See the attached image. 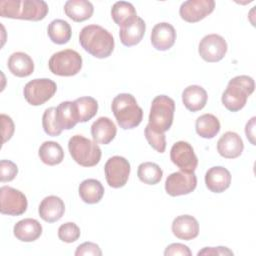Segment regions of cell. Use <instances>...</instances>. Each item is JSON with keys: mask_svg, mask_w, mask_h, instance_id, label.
Returning a JSON list of instances; mask_svg holds the SVG:
<instances>
[{"mask_svg": "<svg viewBox=\"0 0 256 256\" xmlns=\"http://www.w3.org/2000/svg\"><path fill=\"white\" fill-rule=\"evenodd\" d=\"M145 137L150 146L159 153H164L166 149V136L164 133L153 131L148 125L145 128Z\"/></svg>", "mask_w": 256, "mask_h": 256, "instance_id": "cell-36", "label": "cell"}, {"mask_svg": "<svg viewBox=\"0 0 256 256\" xmlns=\"http://www.w3.org/2000/svg\"><path fill=\"white\" fill-rule=\"evenodd\" d=\"M49 12L48 4L43 0H2L0 16L3 18L41 21Z\"/></svg>", "mask_w": 256, "mask_h": 256, "instance_id": "cell-2", "label": "cell"}, {"mask_svg": "<svg viewBox=\"0 0 256 256\" xmlns=\"http://www.w3.org/2000/svg\"><path fill=\"white\" fill-rule=\"evenodd\" d=\"M233 251H231L227 247H206L198 252V256L200 255H233Z\"/></svg>", "mask_w": 256, "mask_h": 256, "instance_id": "cell-41", "label": "cell"}, {"mask_svg": "<svg viewBox=\"0 0 256 256\" xmlns=\"http://www.w3.org/2000/svg\"><path fill=\"white\" fill-rule=\"evenodd\" d=\"M8 69L14 76L25 78L34 72V62L28 54L16 52L9 57Z\"/></svg>", "mask_w": 256, "mask_h": 256, "instance_id": "cell-24", "label": "cell"}, {"mask_svg": "<svg viewBox=\"0 0 256 256\" xmlns=\"http://www.w3.org/2000/svg\"><path fill=\"white\" fill-rule=\"evenodd\" d=\"M255 120L256 118L253 117L247 124H246V128H245V133H246V136L247 138L249 139V141L251 142L252 145H255V141H254V138H255Z\"/></svg>", "mask_w": 256, "mask_h": 256, "instance_id": "cell-42", "label": "cell"}, {"mask_svg": "<svg viewBox=\"0 0 256 256\" xmlns=\"http://www.w3.org/2000/svg\"><path fill=\"white\" fill-rule=\"evenodd\" d=\"M111 16L114 22L120 26V28L133 23L138 18L134 6L125 1H119L113 5L111 9Z\"/></svg>", "mask_w": 256, "mask_h": 256, "instance_id": "cell-27", "label": "cell"}, {"mask_svg": "<svg viewBox=\"0 0 256 256\" xmlns=\"http://www.w3.org/2000/svg\"><path fill=\"white\" fill-rule=\"evenodd\" d=\"M105 177L108 185L118 189L124 187L129 179L131 166L127 159L121 156L111 157L105 164Z\"/></svg>", "mask_w": 256, "mask_h": 256, "instance_id": "cell-10", "label": "cell"}, {"mask_svg": "<svg viewBox=\"0 0 256 256\" xmlns=\"http://www.w3.org/2000/svg\"><path fill=\"white\" fill-rule=\"evenodd\" d=\"M244 150L242 138L235 132H226L217 143L218 153L226 159L238 158Z\"/></svg>", "mask_w": 256, "mask_h": 256, "instance_id": "cell-16", "label": "cell"}, {"mask_svg": "<svg viewBox=\"0 0 256 256\" xmlns=\"http://www.w3.org/2000/svg\"><path fill=\"white\" fill-rule=\"evenodd\" d=\"M65 213V204L57 196H48L42 200L39 206L40 217L48 223L59 221Z\"/></svg>", "mask_w": 256, "mask_h": 256, "instance_id": "cell-19", "label": "cell"}, {"mask_svg": "<svg viewBox=\"0 0 256 256\" xmlns=\"http://www.w3.org/2000/svg\"><path fill=\"white\" fill-rule=\"evenodd\" d=\"M41 161L48 166H55L64 160V151L61 145L54 141L44 142L39 149Z\"/></svg>", "mask_w": 256, "mask_h": 256, "instance_id": "cell-30", "label": "cell"}, {"mask_svg": "<svg viewBox=\"0 0 256 256\" xmlns=\"http://www.w3.org/2000/svg\"><path fill=\"white\" fill-rule=\"evenodd\" d=\"M165 256H175V255H181V256H191L192 252L188 248V246L181 244V243H173L169 245L165 252Z\"/></svg>", "mask_w": 256, "mask_h": 256, "instance_id": "cell-40", "label": "cell"}, {"mask_svg": "<svg viewBox=\"0 0 256 256\" xmlns=\"http://www.w3.org/2000/svg\"><path fill=\"white\" fill-rule=\"evenodd\" d=\"M50 71L57 76L71 77L77 75L83 65L81 55L72 49H66L55 53L49 60Z\"/></svg>", "mask_w": 256, "mask_h": 256, "instance_id": "cell-7", "label": "cell"}, {"mask_svg": "<svg viewBox=\"0 0 256 256\" xmlns=\"http://www.w3.org/2000/svg\"><path fill=\"white\" fill-rule=\"evenodd\" d=\"M214 9V0H188L181 5L179 13L184 21L197 23L210 15Z\"/></svg>", "mask_w": 256, "mask_h": 256, "instance_id": "cell-14", "label": "cell"}, {"mask_svg": "<svg viewBox=\"0 0 256 256\" xmlns=\"http://www.w3.org/2000/svg\"><path fill=\"white\" fill-rule=\"evenodd\" d=\"M195 128L200 137L212 139L220 132L221 125L218 118L213 114H204L197 118Z\"/></svg>", "mask_w": 256, "mask_h": 256, "instance_id": "cell-29", "label": "cell"}, {"mask_svg": "<svg viewBox=\"0 0 256 256\" xmlns=\"http://www.w3.org/2000/svg\"><path fill=\"white\" fill-rule=\"evenodd\" d=\"M146 31V24L144 20L138 17L133 23L120 28L119 36L121 43L126 47H132L139 44Z\"/></svg>", "mask_w": 256, "mask_h": 256, "instance_id": "cell-23", "label": "cell"}, {"mask_svg": "<svg viewBox=\"0 0 256 256\" xmlns=\"http://www.w3.org/2000/svg\"><path fill=\"white\" fill-rule=\"evenodd\" d=\"M68 149L73 160L80 166L94 167L101 160L102 152L97 143L81 135L70 138Z\"/></svg>", "mask_w": 256, "mask_h": 256, "instance_id": "cell-6", "label": "cell"}, {"mask_svg": "<svg viewBox=\"0 0 256 256\" xmlns=\"http://www.w3.org/2000/svg\"><path fill=\"white\" fill-rule=\"evenodd\" d=\"M82 48L95 58H108L114 51L115 40L112 34L99 25L84 27L79 35Z\"/></svg>", "mask_w": 256, "mask_h": 256, "instance_id": "cell-1", "label": "cell"}, {"mask_svg": "<svg viewBox=\"0 0 256 256\" xmlns=\"http://www.w3.org/2000/svg\"><path fill=\"white\" fill-rule=\"evenodd\" d=\"M56 83L47 78L34 79L24 87V97L32 106H40L49 101L56 93Z\"/></svg>", "mask_w": 256, "mask_h": 256, "instance_id": "cell-8", "label": "cell"}, {"mask_svg": "<svg viewBox=\"0 0 256 256\" xmlns=\"http://www.w3.org/2000/svg\"><path fill=\"white\" fill-rule=\"evenodd\" d=\"M91 134L94 142L97 144L107 145L114 140L117 134V128L110 118L100 117L93 123L91 127Z\"/></svg>", "mask_w": 256, "mask_h": 256, "instance_id": "cell-20", "label": "cell"}, {"mask_svg": "<svg viewBox=\"0 0 256 256\" xmlns=\"http://www.w3.org/2000/svg\"><path fill=\"white\" fill-rule=\"evenodd\" d=\"M42 125L45 133L49 136L57 137L62 133L63 130L58 124L55 107H50L45 110L42 118Z\"/></svg>", "mask_w": 256, "mask_h": 256, "instance_id": "cell-34", "label": "cell"}, {"mask_svg": "<svg viewBox=\"0 0 256 256\" xmlns=\"http://www.w3.org/2000/svg\"><path fill=\"white\" fill-rule=\"evenodd\" d=\"M80 123L91 120L98 111V102L93 97H80L74 101Z\"/></svg>", "mask_w": 256, "mask_h": 256, "instance_id": "cell-32", "label": "cell"}, {"mask_svg": "<svg viewBox=\"0 0 256 256\" xmlns=\"http://www.w3.org/2000/svg\"><path fill=\"white\" fill-rule=\"evenodd\" d=\"M76 256H101L102 251L99 247V245L92 243V242H85L81 245H79L75 251Z\"/></svg>", "mask_w": 256, "mask_h": 256, "instance_id": "cell-39", "label": "cell"}, {"mask_svg": "<svg viewBox=\"0 0 256 256\" xmlns=\"http://www.w3.org/2000/svg\"><path fill=\"white\" fill-rule=\"evenodd\" d=\"M56 117L62 130H70L79 123L74 102L65 101L56 108Z\"/></svg>", "mask_w": 256, "mask_h": 256, "instance_id": "cell-28", "label": "cell"}, {"mask_svg": "<svg viewBox=\"0 0 256 256\" xmlns=\"http://www.w3.org/2000/svg\"><path fill=\"white\" fill-rule=\"evenodd\" d=\"M232 176L229 170L224 167L216 166L210 168L205 175L206 187L213 193H222L231 185Z\"/></svg>", "mask_w": 256, "mask_h": 256, "instance_id": "cell-18", "label": "cell"}, {"mask_svg": "<svg viewBox=\"0 0 256 256\" xmlns=\"http://www.w3.org/2000/svg\"><path fill=\"white\" fill-rule=\"evenodd\" d=\"M196 187L197 177L194 172H174L168 176L165 182V190L172 197L190 194Z\"/></svg>", "mask_w": 256, "mask_h": 256, "instance_id": "cell-11", "label": "cell"}, {"mask_svg": "<svg viewBox=\"0 0 256 256\" xmlns=\"http://www.w3.org/2000/svg\"><path fill=\"white\" fill-rule=\"evenodd\" d=\"M175 102L166 95H160L154 98L151 104L148 126L155 132L165 133L168 131L174 119Z\"/></svg>", "mask_w": 256, "mask_h": 256, "instance_id": "cell-5", "label": "cell"}, {"mask_svg": "<svg viewBox=\"0 0 256 256\" xmlns=\"http://www.w3.org/2000/svg\"><path fill=\"white\" fill-rule=\"evenodd\" d=\"M112 111L119 126L124 130L136 128L143 120L142 108L135 97L128 93L119 94L113 99Z\"/></svg>", "mask_w": 256, "mask_h": 256, "instance_id": "cell-3", "label": "cell"}, {"mask_svg": "<svg viewBox=\"0 0 256 256\" xmlns=\"http://www.w3.org/2000/svg\"><path fill=\"white\" fill-rule=\"evenodd\" d=\"M254 89L255 84L252 77L246 75L234 77L229 81L222 95V103L227 110L238 112L245 107L248 97L252 95Z\"/></svg>", "mask_w": 256, "mask_h": 256, "instance_id": "cell-4", "label": "cell"}, {"mask_svg": "<svg viewBox=\"0 0 256 256\" xmlns=\"http://www.w3.org/2000/svg\"><path fill=\"white\" fill-rule=\"evenodd\" d=\"M0 120L2 125V144H5L12 138L15 131V126L13 120L8 115L1 114Z\"/></svg>", "mask_w": 256, "mask_h": 256, "instance_id": "cell-38", "label": "cell"}, {"mask_svg": "<svg viewBox=\"0 0 256 256\" xmlns=\"http://www.w3.org/2000/svg\"><path fill=\"white\" fill-rule=\"evenodd\" d=\"M48 36L50 40L57 45L68 43L72 36L70 24L62 19L53 20L48 26Z\"/></svg>", "mask_w": 256, "mask_h": 256, "instance_id": "cell-31", "label": "cell"}, {"mask_svg": "<svg viewBox=\"0 0 256 256\" xmlns=\"http://www.w3.org/2000/svg\"><path fill=\"white\" fill-rule=\"evenodd\" d=\"M81 235L80 228L74 222H67L58 229V237L65 243L76 242Z\"/></svg>", "mask_w": 256, "mask_h": 256, "instance_id": "cell-35", "label": "cell"}, {"mask_svg": "<svg viewBox=\"0 0 256 256\" xmlns=\"http://www.w3.org/2000/svg\"><path fill=\"white\" fill-rule=\"evenodd\" d=\"M228 50L226 40L218 34H210L205 36L199 44V54L201 58L208 63L221 61Z\"/></svg>", "mask_w": 256, "mask_h": 256, "instance_id": "cell-12", "label": "cell"}, {"mask_svg": "<svg viewBox=\"0 0 256 256\" xmlns=\"http://www.w3.org/2000/svg\"><path fill=\"white\" fill-rule=\"evenodd\" d=\"M18 174L17 165L10 160H1L0 162V181L11 182Z\"/></svg>", "mask_w": 256, "mask_h": 256, "instance_id": "cell-37", "label": "cell"}, {"mask_svg": "<svg viewBox=\"0 0 256 256\" xmlns=\"http://www.w3.org/2000/svg\"><path fill=\"white\" fill-rule=\"evenodd\" d=\"M175 28L167 23H159L154 26L151 33V43L158 51H167L173 47L176 41Z\"/></svg>", "mask_w": 256, "mask_h": 256, "instance_id": "cell-15", "label": "cell"}, {"mask_svg": "<svg viewBox=\"0 0 256 256\" xmlns=\"http://www.w3.org/2000/svg\"><path fill=\"white\" fill-rule=\"evenodd\" d=\"M105 189L100 181L96 179L84 180L79 186V195L87 204H97L104 196Z\"/></svg>", "mask_w": 256, "mask_h": 256, "instance_id": "cell-26", "label": "cell"}, {"mask_svg": "<svg viewBox=\"0 0 256 256\" xmlns=\"http://www.w3.org/2000/svg\"><path fill=\"white\" fill-rule=\"evenodd\" d=\"M199 223L191 215H181L174 219L172 223L173 234L181 240L190 241L199 235Z\"/></svg>", "mask_w": 256, "mask_h": 256, "instance_id": "cell-17", "label": "cell"}, {"mask_svg": "<svg viewBox=\"0 0 256 256\" xmlns=\"http://www.w3.org/2000/svg\"><path fill=\"white\" fill-rule=\"evenodd\" d=\"M170 158L181 171L194 172L198 166V158L193 147L185 141L176 142L172 146Z\"/></svg>", "mask_w": 256, "mask_h": 256, "instance_id": "cell-13", "label": "cell"}, {"mask_svg": "<svg viewBox=\"0 0 256 256\" xmlns=\"http://www.w3.org/2000/svg\"><path fill=\"white\" fill-rule=\"evenodd\" d=\"M182 101L184 106L191 112L202 110L208 101L206 90L198 85H191L185 88L182 93Z\"/></svg>", "mask_w": 256, "mask_h": 256, "instance_id": "cell-22", "label": "cell"}, {"mask_svg": "<svg viewBox=\"0 0 256 256\" xmlns=\"http://www.w3.org/2000/svg\"><path fill=\"white\" fill-rule=\"evenodd\" d=\"M0 212L9 216H20L28 208L26 196L19 190L10 186L0 188Z\"/></svg>", "mask_w": 256, "mask_h": 256, "instance_id": "cell-9", "label": "cell"}, {"mask_svg": "<svg viewBox=\"0 0 256 256\" xmlns=\"http://www.w3.org/2000/svg\"><path fill=\"white\" fill-rule=\"evenodd\" d=\"M14 236L22 242H34L42 235V225L32 218H26L14 226Z\"/></svg>", "mask_w": 256, "mask_h": 256, "instance_id": "cell-21", "label": "cell"}, {"mask_svg": "<svg viewBox=\"0 0 256 256\" xmlns=\"http://www.w3.org/2000/svg\"><path fill=\"white\" fill-rule=\"evenodd\" d=\"M137 175L141 182L148 185H156L163 177V170L156 163L144 162L139 165Z\"/></svg>", "mask_w": 256, "mask_h": 256, "instance_id": "cell-33", "label": "cell"}, {"mask_svg": "<svg viewBox=\"0 0 256 256\" xmlns=\"http://www.w3.org/2000/svg\"><path fill=\"white\" fill-rule=\"evenodd\" d=\"M66 16L75 22H84L90 19L94 13V7L87 0H69L65 3Z\"/></svg>", "mask_w": 256, "mask_h": 256, "instance_id": "cell-25", "label": "cell"}]
</instances>
